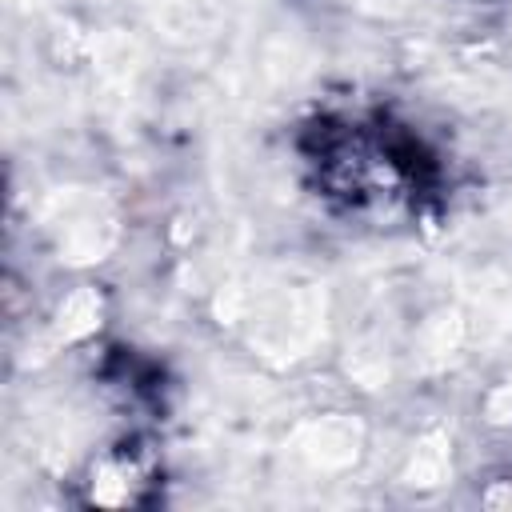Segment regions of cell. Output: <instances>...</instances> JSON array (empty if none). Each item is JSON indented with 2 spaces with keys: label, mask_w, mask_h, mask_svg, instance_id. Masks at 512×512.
<instances>
[{
  "label": "cell",
  "mask_w": 512,
  "mask_h": 512,
  "mask_svg": "<svg viewBox=\"0 0 512 512\" xmlns=\"http://www.w3.org/2000/svg\"><path fill=\"white\" fill-rule=\"evenodd\" d=\"M136 484H140V468L128 460V456H104L96 468H92V480H88V496L96 504H128L136 496Z\"/></svg>",
  "instance_id": "obj_1"
}]
</instances>
